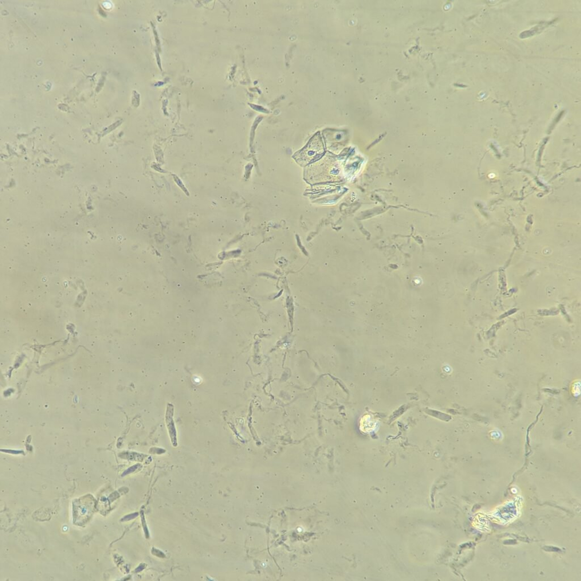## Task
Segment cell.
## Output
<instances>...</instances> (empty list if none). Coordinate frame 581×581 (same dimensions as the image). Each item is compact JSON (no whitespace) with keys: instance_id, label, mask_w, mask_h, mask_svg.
Wrapping results in <instances>:
<instances>
[{"instance_id":"cell-1","label":"cell","mask_w":581,"mask_h":581,"mask_svg":"<svg viewBox=\"0 0 581 581\" xmlns=\"http://www.w3.org/2000/svg\"><path fill=\"white\" fill-rule=\"evenodd\" d=\"M323 152V144L320 135L317 133L307 147L295 155V158L301 165H306L319 158Z\"/></svg>"},{"instance_id":"cell-2","label":"cell","mask_w":581,"mask_h":581,"mask_svg":"<svg viewBox=\"0 0 581 581\" xmlns=\"http://www.w3.org/2000/svg\"><path fill=\"white\" fill-rule=\"evenodd\" d=\"M174 415V407L172 404H168L166 411V422L172 444L174 447H176L177 446V439H176V431Z\"/></svg>"},{"instance_id":"cell-3","label":"cell","mask_w":581,"mask_h":581,"mask_svg":"<svg viewBox=\"0 0 581 581\" xmlns=\"http://www.w3.org/2000/svg\"><path fill=\"white\" fill-rule=\"evenodd\" d=\"M376 422L370 415H365L361 420L360 429L364 433H368L374 430L376 426Z\"/></svg>"}]
</instances>
